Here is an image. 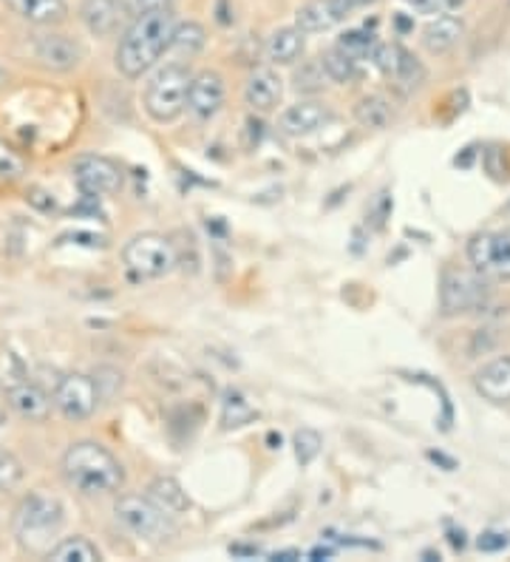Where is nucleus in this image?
Returning <instances> with one entry per match:
<instances>
[{
	"label": "nucleus",
	"mask_w": 510,
	"mask_h": 562,
	"mask_svg": "<svg viewBox=\"0 0 510 562\" xmlns=\"http://www.w3.org/2000/svg\"><path fill=\"white\" fill-rule=\"evenodd\" d=\"M173 29H177V14L170 7L145 9L134 14V21L123 32L114 52V66L125 80H139L148 75L165 52H170L173 41Z\"/></svg>",
	"instance_id": "obj_1"
},
{
	"label": "nucleus",
	"mask_w": 510,
	"mask_h": 562,
	"mask_svg": "<svg viewBox=\"0 0 510 562\" xmlns=\"http://www.w3.org/2000/svg\"><path fill=\"white\" fill-rule=\"evenodd\" d=\"M60 472L71 488L89 497L120 494L125 486V467L100 440H77L63 452Z\"/></svg>",
	"instance_id": "obj_2"
},
{
	"label": "nucleus",
	"mask_w": 510,
	"mask_h": 562,
	"mask_svg": "<svg viewBox=\"0 0 510 562\" xmlns=\"http://www.w3.org/2000/svg\"><path fill=\"white\" fill-rule=\"evenodd\" d=\"M66 526V506L48 492H32L14 508L12 531L26 554L46 557Z\"/></svg>",
	"instance_id": "obj_3"
},
{
	"label": "nucleus",
	"mask_w": 510,
	"mask_h": 562,
	"mask_svg": "<svg viewBox=\"0 0 510 562\" xmlns=\"http://www.w3.org/2000/svg\"><path fill=\"white\" fill-rule=\"evenodd\" d=\"M191 80L193 75L184 63H165L162 69L154 71V77H150L148 86H145V114L159 125L177 123L184 111H188Z\"/></svg>",
	"instance_id": "obj_4"
},
{
	"label": "nucleus",
	"mask_w": 510,
	"mask_h": 562,
	"mask_svg": "<svg viewBox=\"0 0 510 562\" xmlns=\"http://www.w3.org/2000/svg\"><path fill=\"white\" fill-rule=\"evenodd\" d=\"M123 265L134 281H157L179 268L173 239L157 231H145L125 241Z\"/></svg>",
	"instance_id": "obj_5"
},
{
	"label": "nucleus",
	"mask_w": 510,
	"mask_h": 562,
	"mask_svg": "<svg viewBox=\"0 0 510 562\" xmlns=\"http://www.w3.org/2000/svg\"><path fill=\"white\" fill-rule=\"evenodd\" d=\"M114 517L120 528L145 542H165L173 537V515L150 501L148 494H120L114 503Z\"/></svg>",
	"instance_id": "obj_6"
},
{
	"label": "nucleus",
	"mask_w": 510,
	"mask_h": 562,
	"mask_svg": "<svg viewBox=\"0 0 510 562\" xmlns=\"http://www.w3.org/2000/svg\"><path fill=\"white\" fill-rule=\"evenodd\" d=\"M490 299V288L485 276L471 270L451 268L442 273L440 284V310L445 316H463V313H474L483 307Z\"/></svg>",
	"instance_id": "obj_7"
},
{
	"label": "nucleus",
	"mask_w": 510,
	"mask_h": 562,
	"mask_svg": "<svg viewBox=\"0 0 510 562\" xmlns=\"http://www.w3.org/2000/svg\"><path fill=\"white\" fill-rule=\"evenodd\" d=\"M372 63L403 97L420 91L426 82V66L400 43H381L374 48Z\"/></svg>",
	"instance_id": "obj_8"
},
{
	"label": "nucleus",
	"mask_w": 510,
	"mask_h": 562,
	"mask_svg": "<svg viewBox=\"0 0 510 562\" xmlns=\"http://www.w3.org/2000/svg\"><path fill=\"white\" fill-rule=\"evenodd\" d=\"M52 398H55V406L63 418L71 420V424H80V420H89L91 415H94L102 395L94 375H86V372H68V375H63L55 384Z\"/></svg>",
	"instance_id": "obj_9"
},
{
	"label": "nucleus",
	"mask_w": 510,
	"mask_h": 562,
	"mask_svg": "<svg viewBox=\"0 0 510 562\" xmlns=\"http://www.w3.org/2000/svg\"><path fill=\"white\" fill-rule=\"evenodd\" d=\"M468 261L488 281H510V227L471 236Z\"/></svg>",
	"instance_id": "obj_10"
},
{
	"label": "nucleus",
	"mask_w": 510,
	"mask_h": 562,
	"mask_svg": "<svg viewBox=\"0 0 510 562\" xmlns=\"http://www.w3.org/2000/svg\"><path fill=\"white\" fill-rule=\"evenodd\" d=\"M71 173H75L80 193L89 196V200L114 196L125 182L120 162H114L111 157H102V154H82V157H77L75 165H71Z\"/></svg>",
	"instance_id": "obj_11"
},
{
	"label": "nucleus",
	"mask_w": 510,
	"mask_h": 562,
	"mask_svg": "<svg viewBox=\"0 0 510 562\" xmlns=\"http://www.w3.org/2000/svg\"><path fill=\"white\" fill-rule=\"evenodd\" d=\"M32 55L43 69L66 75V71H75L86 60V48H82L80 41L63 35V32H43L32 41Z\"/></svg>",
	"instance_id": "obj_12"
},
{
	"label": "nucleus",
	"mask_w": 510,
	"mask_h": 562,
	"mask_svg": "<svg viewBox=\"0 0 510 562\" xmlns=\"http://www.w3.org/2000/svg\"><path fill=\"white\" fill-rule=\"evenodd\" d=\"M227 103V80L216 69H204L193 75L188 91V114L199 123H211L222 114Z\"/></svg>",
	"instance_id": "obj_13"
},
{
	"label": "nucleus",
	"mask_w": 510,
	"mask_h": 562,
	"mask_svg": "<svg viewBox=\"0 0 510 562\" xmlns=\"http://www.w3.org/2000/svg\"><path fill=\"white\" fill-rule=\"evenodd\" d=\"M332 120L335 111L327 103H320V100H301V103L284 109V114L279 117V128L286 137L301 139L324 131Z\"/></svg>",
	"instance_id": "obj_14"
},
{
	"label": "nucleus",
	"mask_w": 510,
	"mask_h": 562,
	"mask_svg": "<svg viewBox=\"0 0 510 562\" xmlns=\"http://www.w3.org/2000/svg\"><path fill=\"white\" fill-rule=\"evenodd\" d=\"M7 398L9 406H12L23 420H29V424H46L48 415H52V406H55V398H52L41 384L29 381V378L9 384Z\"/></svg>",
	"instance_id": "obj_15"
},
{
	"label": "nucleus",
	"mask_w": 510,
	"mask_h": 562,
	"mask_svg": "<svg viewBox=\"0 0 510 562\" xmlns=\"http://www.w3.org/2000/svg\"><path fill=\"white\" fill-rule=\"evenodd\" d=\"M349 14H352V9L343 0H306L304 7H298V12H295V26L304 35H320V32L340 26Z\"/></svg>",
	"instance_id": "obj_16"
},
{
	"label": "nucleus",
	"mask_w": 510,
	"mask_h": 562,
	"mask_svg": "<svg viewBox=\"0 0 510 562\" xmlns=\"http://www.w3.org/2000/svg\"><path fill=\"white\" fill-rule=\"evenodd\" d=\"M284 100V80L275 69H256L245 82V103L256 114H270Z\"/></svg>",
	"instance_id": "obj_17"
},
{
	"label": "nucleus",
	"mask_w": 510,
	"mask_h": 562,
	"mask_svg": "<svg viewBox=\"0 0 510 562\" xmlns=\"http://www.w3.org/2000/svg\"><path fill=\"white\" fill-rule=\"evenodd\" d=\"M123 0H82L80 21L94 37H111L125 18Z\"/></svg>",
	"instance_id": "obj_18"
},
{
	"label": "nucleus",
	"mask_w": 510,
	"mask_h": 562,
	"mask_svg": "<svg viewBox=\"0 0 510 562\" xmlns=\"http://www.w3.org/2000/svg\"><path fill=\"white\" fill-rule=\"evenodd\" d=\"M474 390L490 404H510V356L485 363L474 375Z\"/></svg>",
	"instance_id": "obj_19"
},
{
	"label": "nucleus",
	"mask_w": 510,
	"mask_h": 562,
	"mask_svg": "<svg viewBox=\"0 0 510 562\" xmlns=\"http://www.w3.org/2000/svg\"><path fill=\"white\" fill-rule=\"evenodd\" d=\"M465 35V23L456 18V14L442 12L437 14L434 21L429 26L422 29V48L429 52V55H449L451 48H456V43L463 41Z\"/></svg>",
	"instance_id": "obj_20"
},
{
	"label": "nucleus",
	"mask_w": 510,
	"mask_h": 562,
	"mask_svg": "<svg viewBox=\"0 0 510 562\" xmlns=\"http://www.w3.org/2000/svg\"><path fill=\"white\" fill-rule=\"evenodd\" d=\"M12 14H18L23 23L32 26H57L68 18L66 0H3Z\"/></svg>",
	"instance_id": "obj_21"
},
{
	"label": "nucleus",
	"mask_w": 510,
	"mask_h": 562,
	"mask_svg": "<svg viewBox=\"0 0 510 562\" xmlns=\"http://www.w3.org/2000/svg\"><path fill=\"white\" fill-rule=\"evenodd\" d=\"M264 52L272 66H293L304 57L306 35L298 26H281L267 37Z\"/></svg>",
	"instance_id": "obj_22"
},
{
	"label": "nucleus",
	"mask_w": 510,
	"mask_h": 562,
	"mask_svg": "<svg viewBox=\"0 0 510 562\" xmlns=\"http://www.w3.org/2000/svg\"><path fill=\"white\" fill-rule=\"evenodd\" d=\"M148 497L157 506H162L165 512L170 515H184L188 508H191V497L182 488V483L177 477H170V474H157L154 481L148 483Z\"/></svg>",
	"instance_id": "obj_23"
},
{
	"label": "nucleus",
	"mask_w": 510,
	"mask_h": 562,
	"mask_svg": "<svg viewBox=\"0 0 510 562\" xmlns=\"http://www.w3.org/2000/svg\"><path fill=\"white\" fill-rule=\"evenodd\" d=\"M354 120L369 131H383L395 123V109H392V100H386L383 94H363L358 103H354Z\"/></svg>",
	"instance_id": "obj_24"
},
{
	"label": "nucleus",
	"mask_w": 510,
	"mask_h": 562,
	"mask_svg": "<svg viewBox=\"0 0 510 562\" xmlns=\"http://www.w3.org/2000/svg\"><path fill=\"white\" fill-rule=\"evenodd\" d=\"M46 557L55 562H100L102 551L97 549L89 537L77 535V537H66V540H57Z\"/></svg>",
	"instance_id": "obj_25"
},
{
	"label": "nucleus",
	"mask_w": 510,
	"mask_h": 562,
	"mask_svg": "<svg viewBox=\"0 0 510 562\" xmlns=\"http://www.w3.org/2000/svg\"><path fill=\"white\" fill-rule=\"evenodd\" d=\"M318 60H320V66H324V71H327L329 82L349 86V82H354L358 77H361V63L352 60L349 55H343L338 46L327 48V52L318 57Z\"/></svg>",
	"instance_id": "obj_26"
},
{
	"label": "nucleus",
	"mask_w": 510,
	"mask_h": 562,
	"mask_svg": "<svg viewBox=\"0 0 510 562\" xmlns=\"http://www.w3.org/2000/svg\"><path fill=\"white\" fill-rule=\"evenodd\" d=\"M335 46H338L343 55L352 57V60L363 63V60H372L374 48L381 46V41H377V35L369 32V29H347V32L338 37Z\"/></svg>",
	"instance_id": "obj_27"
},
{
	"label": "nucleus",
	"mask_w": 510,
	"mask_h": 562,
	"mask_svg": "<svg viewBox=\"0 0 510 562\" xmlns=\"http://www.w3.org/2000/svg\"><path fill=\"white\" fill-rule=\"evenodd\" d=\"M204 46H207V32H204L202 23H196V21L179 23L177 21V29H173V41H170V52L196 57Z\"/></svg>",
	"instance_id": "obj_28"
},
{
	"label": "nucleus",
	"mask_w": 510,
	"mask_h": 562,
	"mask_svg": "<svg viewBox=\"0 0 510 562\" xmlns=\"http://www.w3.org/2000/svg\"><path fill=\"white\" fill-rule=\"evenodd\" d=\"M327 71L320 66V60H306L301 63V69H295L293 75V89L298 94H318V91L327 89Z\"/></svg>",
	"instance_id": "obj_29"
},
{
	"label": "nucleus",
	"mask_w": 510,
	"mask_h": 562,
	"mask_svg": "<svg viewBox=\"0 0 510 562\" xmlns=\"http://www.w3.org/2000/svg\"><path fill=\"white\" fill-rule=\"evenodd\" d=\"M256 418V409L250 406V401L238 392H227L225 406H222V426L225 429H238V426H247Z\"/></svg>",
	"instance_id": "obj_30"
},
{
	"label": "nucleus",
	"mask_w": 510,
	"mask_h": 562,
	"mask_svg": "<svg viewBox=\"0 0 510 562\" xmlns=\"http://www.w3.org/2000/svg\"><path fill=\"white\" fill-rule=\"evenodd\" d=\"M293 449H295V460H298L301 467H313L315 460H318L320 449H324V438H320L318 429H309V426H301L298 432L293 435Z\"/></svg>",
	"instance_id": "obj_31"
},
{
	"label": "nucleus",
	"mask_w": 510,
	"mask_h": 562,
	"mask_svg": "<svg viewBox=\"0 0 510 562\" xmlns=\"http://www.w3.org/2000/svg\"><path fill=\"white\" fill-rule=\"evenodd\" d=\"M23 477H26V469H23L21 458L9 452V449H0V492L18 488Z\"/></svg>",
	"instance_id": "obj_32"
},
{
	"label": "nucleus",
	"mask_w": 510,
	"mask_h": 562,
	"mask_svg": "<svg viewBox=\"0 0 510 562\" xmlns=\"http://www.w3.org/2000/svg\"><path fill=\"white\" fill-rule=\"evenodd\" d=\"M29 162L14 145H9L7 139H0V179H21L26 177Z\"/></svg>",
	"instance_id": "obj_33"
},
{
	"label": "nucleus",
	"mask_w": 510,
	"mask_h": 562,
	"mask_svg": "<svg viewBox=\"0 0 510 562\" xmlns=\"http://www.w3.org/2000/svg\"><path fill=\"white\" fill-rule=\"evenodd\" d=\"M510 546V535L508 531H499V528H488L483 535L476 537V549L483 551V554H499Z\"/></svg>",
	"instance_id": "obj_34"
},
{
	"label": "nucleus",
	"mask_w": 510,
	"mask_h": 562,
	"mask_svg": "<svg viewBox=\"0 0 510 562\" xmlns=\"http://www.w3.org/2000/svg\"><path fill=\"white\" fill-rule=\"evenodd\" d=\"M403 3H406L411 12L431 14V18H434V14L445 12V0H403Z\"/></svg>",
	"instance_id": "obj_35"
},
{
	"label": "nucleus",
	"mask_w": 510,
	"mask_h": 562,
	"mask_svg": "<svg viewBox=\"0 0 510 562\" xmlns=\"http://www.w3.org/2000/svg\"><path fill=\"white\" fill-rule=\"evenodd\" d=\"M125 3V9H128V12H145V9H159V7H168L170 0H123Z\"/></svg>",
	"instance_id": "obj_36"
},
{
	"label": "nucleus",
	"mask_w": 510,
	"mask_h": 562,
	"mask_svg": "<svg viewBox=\"0 0 510 562\" xmlns=\"http://www.w3.org/2000/svg\"><path fill=\"white\" fill-rule=\"evenodd\" d=\"M343 3H347V7L352 9V12H358V9L372 7V3H377V0H343Z\"/></svg>",
	"instance_id": "obj_37"
},
{
	"label": "nucleus",
	"mask_w": 510,
	"mask_h": 562,
	"mask_svg": "<svg viewBox=\"0 0 510 562\" xmlns=\"http://www.w3.org/2000/svg\"><path fill=\"white\" fill-rule=\"evenodd\" d=\"M397 29H400V32H408V29H415V23L406 21V18L400 14V18H397Z\"/></svg>",
	"instance_id": "obj_38"
},
{
	"label": "nucleus",
	"mask_w": 510,
	"mask_h": 562,
	"mask_svg": "<svg viewBox=\"0 0 510 562\" xmlns=\"http://www.w3.org/2000/svg\"><path fill=\"white\" fill-rule=\"evenodd\" d=\"M286 557H301L298 551H275V554H272V560H286Z\"/></svg>",
	"instance_id": "obj_39"
},
{
	"label": "nucleus",
	"mask_w": 510,
	"mask_h": 562,
	"mask_svg": "<svg viewBox=\"0 0 510 562\" xmlns=\"http://www.w3.org/2000/svg\"><path fill=\"white\" fill-rule=\"evenodd\" d=\"M465 0H445V12H449V9H456V7H463Z\"/></svg>",
	"instance_id": "obj_40"
},
{
	"label": "nucleus",
	"mask_w": 510,
	"mask_h": 562,
	"mask_svg": "<svg viewBox=\"0 0 510 562\" xmlns=\"http://www.w3.org/2000/svg\"><path fill=\"white\" fill-rule=\"evenodd\" d=\"M0 429H7V412L0 409Z\"/></svg>",
	"instance_id": "obj_41"
},
{
	"label": "nucleus",
	"mask_w": 510,
	"mask_h": 562,
	"mask_svg": "<svg viewBox=\"0 0 510 562\" xmlns=\"http://www.w3.org/2000/svg\"><path fill=\"white\" fill-rule=\"evenodd\" d=\"M7 80H9V75L3 69H0V86H3V82H7Z\"/></svg>",
	"instance_id": "obj_42"
}]
</instances>
